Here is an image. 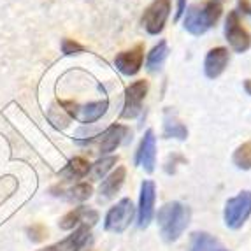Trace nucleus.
<instances>
[{
	"mask_svg": "<svg viewBox=\"0 0 251 251\" xmlns=\"http://www.w3.org/2000/svg\"><path fill=\"white\" fill-rule=\"evenodd\" d=\"M156 220H158L162 237L167 243H174L186 230V226H188L190 220H192V211H190L188 205L181 204L177 201H172L160 207Z\"/></svg>",
	"mask_w": 251,
	"mask_h": 251,
	"instance_id": "nucleus-1",
	"label": "nucleus"
},
{
	"mask_svg": "<svg viewBox=\"0 0 251 251\" xmlns=\"http://www.w3.org/2000/svg\"><path fill=\"white\" fill-rule=\"evenodd\" d=\"M222 2L220 0H204L193 4L184 11V28L192 35H202L213 28L222 16Z\"/></svg>",
	"mask_w": 251,
	"mask_h": 251,
	"instance_id": "nucleus-2",
	"label": "nucleus"
},
{
	"mask_svg": "<svg viewBox=\"0 0 251 251\" xmlns=\"http://www.w3.org/2000/svg\"><path fill=\"white\" fill-rule=\"evenodd\" d=\"M130 130L125 125H111L100 132L99 135L92 139H86V141H77V144L81 146H95V151L99 155H107V153H113L116 151V148L128 137Z\"/></svg>",
	"mask_w": 251,
	"mask_h": 251,
	"instance_id": "nucleus-3",
	"label": "nucleus"
},
{
	"mask_svg": "<svg viewBox=\"0 0 251 251\" xmlns=\"http://www.w3.org/2000/svg\"><path fill=\"white\" fill-rule=\"evenodd\" d=\"M250 214H251V192H241L239 195L226 201L225 211H223V220H225V225L228 228L237 230V228H241L248 222Z\"/></svg>",
	"mask_w": 251,
	"mask_h": 251,
	"instance_id": "nucleus-4",
	"label": "nucleus"
},
{
	"mask_svg": "<svg viewBox=\"0 0 251 251\" xmlns=\"http://www.w3.org/2000/svg\"><path fill=\"white\" fill-rule=\"evenodd\" d=\"M135 207L130 199H122L116 205H113L107 211L104 220L105 232H113V234H122L128 228V225L134 222Z\"/></svg>",
	"mask_w": 251,
	"mask_h": 251,
	"instance_id": "nucleus-5",
	"label": "nucleus"
},
{
	"mask_svg": "<svg viewBox=\"0 0 251 251\" xmlns=\"http://www.w3.org/2000/svg\"><path fill=\"white\" fill-rule=\"evenodd\" d=\"M63 111L71 118L77 120L83 125H90V123L99 122L109 109L107 100H99V102H90L86 105H77L74 102H62Z\"/></svg>",
	"mask_w": 251,
	"mask_h": 251,
	"instance_id": "nucleus-6",
	"label": "nucleus"
},
{
	"mask_svg": "<svg viewBox=\"0 0 251 251\" xmlns=\"http://www.w3.org/2000/svg\"><path fill=\"white\" fill-rule=\"evenodd\" d=\"M225 39L235 53H244L251 48V35L239 20L237 11H230L225 20Z\"/></svg>",
	"mask_w": 251,
	"mask_h": 251,
	"instance_id": "nucleus-7",
	"label": "nucleus"
},
{
	"mask_svg": "<svg viewBox=\"0 0 251 251\" xmlns=\"http://www.w3.org/2000/svg\"><path fill=\"white\" fill-rule=\"evenodd\" d=\"M171 14V0H153L143 14V26L148 34L158 35Z\"/></svg>",
	"mask_w": 251,
	"mask_h": 251,
	"instance_id": "nucleus-8",
	"label": "nucleus"
},
{
	"mask_svg": "<svg viewBox=\"0 0 251 251\" xmlns=\"http://www.w3.org/2000/svg\"><path fill=\"white\" fill-rule=\"evenodd\" d=\"M155 201H156V186L151 179L143 181L141 184V195H139V213L137 223L139 228H148L153 220L155 213Z\"/></svg>",
	"mask_w": 251,
	"mask_h": 251,
	"instance_id": "nucleus-9",
	"label": "nucleus"
},
{
	"mask_svg": "<svg viewBox=\"0 0 251 251\" xmlns=\"http://www.w3.org/2000/svg\"><path fill=\"white\" fill-rule=\"evenodd\" d=\"M148 93V81L141 79L135 81L125 90V104H123L122 118L125 120H132V118L139 116L141 109H143V102L146 99Z\"/></svg>",
	"mask_w": 251,
	"mask_h": 251,
	"instance_id": "nucleus-10",
	"label": "nucleus"
},
{
	"mask_svg": "<svg viewBox=\"0 0 251 251\" xmlns=\"http://www.w3.org/2000/svg\"><path fill=\"white\" fill-rule=\"evenodd\" d=\"M144 62V46L143 44H137L135 48L128 51H122L120 54H116L114 58V65L122 74L125 75H135L141 67H143Z\"/></svg>",
	"mask_w": 251,
	"mask_h": 251,
	"instance_id": "nucleus-11",
	"label": "nucleus"
},
{
	"mask_svg": "<svg viewBox=\"0 0 251 251\" xmlns=\"http://www.w3.org/2000/svg\"><path fill=\"white\" fill-rule=\"evenodd\" d=\"M97 222H99V213L95 209H90V207L81 205V207H75L71 213L65 214L58 222V226L62 230H72L77 225H86L92 228Z\"/></svg>",
	"mask_w": 251,
	"mask_h": 251,
	"instance_id": "nucleus-12",
	"label": "nucleus"
},
{
	"mask_svg": "<svg viewBox=\"0 0 251 251\" xmlns=\"http://www.w3.org/2000/svg\"><path fill=\"white\" fill-rule=\"evenodd\" d=\"M135 163L141 165L148 174L155 171L156 165V137L153 130H146L144 139L141 146H139L137 156H135Z\"/></svg>",
	"mask_w": 251,
	"mask_h": 251,
	"instance_id": "nucleus-13",
	"label": "nucleus"
},
{
	"mask_svg": "<svg viewBox=\"0 0 251 251\" xmlns=\"http://www.w3.org/2000/svg\"><path fill=\"white\" fill-rule=\"evenodd\" d=\"M228 60H230V54L226 48H214L209 53L205 54L204 60V72L209 79H216L218 75H222L223 71L228 65Z\"/></svg>",
	"mask_w": 251,
	"mask_h": 251,
	"instance_id": "nucleus-14",
	"label": "nucleus"
},
{
	"mask_svg": "<svg viewBox=\"0 0 251 251\" xmlns=\"http://www.w3.org/2000/svg\"><path fill=\"white\" fill-rule=\"evenodd\" d=\"M90 239H92L90 226L81 225V226H77L71 235H67V237L62 239L60 243L54 244V248H56V251H79L90 243Z\"/></svg>",
	"mask_w": 251,
	"mask_h": 251,
	"instance_id": "nucleus-15",
	"label": "nucleus"
},
{
	"mask_svg": "<svg viewBox=\"0 0 251 251\" xmlns=\"http://www.w3.org/2000/svg\"><path fill=\"white\" fill-rule=\"evenodd\" d=\"M125 176H126L125 167H118L116 171L107 174V176L104 177V181H102L100 190H99V193H100V201H109V199H113L114 195L120 192L123 183H125Z\"/></svg>",
	"mask_w": 251,
	"mask_h": 251,
	"instance_id": "nucleus-16",
	"label": "nucleus"
},
{
	"mask_svg": "<svg viewBox=\"0 0 251 251\" xmlns=\"http://www.w3.org/2000/svg\"><path fill=\"white\" fill-rule=\"evenodd\" d=\"M90 162L83 156H75L72 158L71 162L58 172L60 177H63V181H77V179H83L84 176H88L90 172Z\"/></svg>",
	"mask_w": 251,
	"mask_h": 251,
	"instance_id": "nucleus-17",
	"label": "nucleus"
},
{
	"mask_svg": "<svg viewBox=\"0 0 251 251\" xmlns=\"http://www.w3.org/2000/svg\"><path fill=\"white\" fill-rule=\"evenodd\" d=\"M190 251H228V250H225V246L216 237L207 234V232H197L192 237Z\"/></svg>",
	"mask_w": 251,
	"mask_h": 251,
	"instance_id": "nucleus-18",
	"label": "nucleus"
},
{
	"mask_svg": "<svg viewBox=\"0 0 251 251\" xmlns=\"http://www.w3.org/2000/svg\"><path fill=\"white\" fill-rule=\"evenodd\" d=\"M53 190H58V193H54L56 197H63L71 202L88 201L93 193L92 184H88V183H77L75 186H72V188H53Z\"/></svg>",
	"mask_w": 251,
	"mask_h": 251,
	"instance_id": "nucleus-19",
	"label": "nucleus"
},
{
	"mask_svg": "<svg viewBox=\"0 0 251 251\" xmlns=\"http://www.w3.org/2000/svg\"><path fill=\"white\" fill-rule=\"evenodd\" d=\"M169 54V48H167V42L165 41H160L153 50L148 53V60H146V69L150 72H156L162 69L163 62L167 58Z\"/></svg>",
	"mask_w": 251,
	"mask_h": 251,
	"instance_id": "nucleus-20",
	"label": "nucleus"
},
{
	"mask_svg": "<svg viewBox=\"0 0 251 251\" xmlns=\"http://www.w3.org/2000/svg\"><path fill=\"white\" fill-rule=\"evenodd\" d=\"M163 137L165 139H179V141H186L188 139V130L181 122H177L176 118L165 116V123H163Z\"/></svg>",
	"mask_w": 251,
	"mask_h": 251,
	"instance_id": "nucleus-21",
	"label": "nucleus"
},
{
	"mask_svg": "<svg viewBox=\"0 0 251 251\" xmlns=\"http://www.w3.org/2000/svg\"><path fill=\"white\" fill-rule=\"evenodd\" d=\"M116 162H118V156H104V158L97 160L92 167H90L92 179L93 181L104 179V177L107 176V172L114 167V163H116Z\"/></svg>",
	"mask_w": 251,
	"mask_h": 251,
	"instance_id": "nucleus-22",
	"label": "nucleus"
},
{
	"mask_svg": "<svg viewBox=\"0 0 251 251\" xmlns=\"http://www.w3.org/2000/svg\"><path fill=\"white\" fill-rule=\"evenodd\" d=\"M234 165L241 171H250L251 169V143H243L234 151Z\"/></svg>",
	"mask_w": 251,
	"mask_h": 251,
	"instance_id": "nucleus-23",
	"label": "nucleus"
},
{
	"mask_svg": "<svg viewBox=\"0 0 251 251\" xmlns=\"http://www.w3.org/2000/svg\"><path fill=\"white\" fill-rule=\"evenodd\" d=\"M84 48L79 42H75L74 39H63L62 41V53L63 54H79L83 53Z\"/></svg>",
	"mask_w": 251,
	"mask_h": 251,
	"instance_id": "nucleus-24",
	"label": "nucleus"
},
{
	"mask_svg": "<svg viewBox=\"0 0 251 251\" xmlns=\"http://www.w3.org/2000/svg\"><path fill=\"white\" fill-rule=\"evenodd\" d=\"M186 11V0H177V7H176V16H174V21H177Z\"/></svg>",
	"mask_w": 251,
	"mask_h": 251,
	"instance_id": "nucleus-25",
	"label": "nucleus"
},
{
	"mask_svg": "<svg viewBox=\"0 0 251 251\" xmlns=\"http://www.w3.org/2000/svg\"><path fill=\"white\" fill-rule=\"evenodd\" d=\"M239 7L243 9L244 13H250V4H248V0H239Z\"/></svg>",
	"mask_w": 251,
	"mask_h": 251,
	"instance_id": "nucleus-26",
	"label": "nucleus"
},
{
	"mask_svg": "<svg viewBox=\"0 0 251 251\" xmlns=\"http://www.w3.org/2000/svg\"><path fill=\"white\" fill-rule=\"evenodd\" d=\"M244 90H246L248 95H251V79H246V81H244Z\"/></svg>",
	"mask_w": 251,
	"mask_h": 251,
	"instance_id": "nucleus-27",
	"label": "nucleus"
},
{
	"mask_svg": "<svg viewBox=\"0 0 251 251\" xmlns=\"http://www.w3.org/2000/svg\"><path fill=\"white\" fill-rule=\"evenodd\" d=\"M39 251H56V248H54V244H51V246L44 248V250H39Z\"/></svg>",
	"mask_w": 251,
	"mask_h": 251,
	"instance_id": "nucleus-28",
	"label": "nucleus"
},
{
	"mask_svg": "<svg viewBox=\"0 0 251 251\" xmlns=\"http://www.w3.org/2000/svg\"><path fill=\"white\" fill-rule=\"evenodd\" d=\"M250 13H251V5H250Z\"/></svg>",
	"mask_w": 251,
	"mask_h": 251,
	"instance_id": "nucleus-29",
	"label": "nucleus"
}]
</instances>
